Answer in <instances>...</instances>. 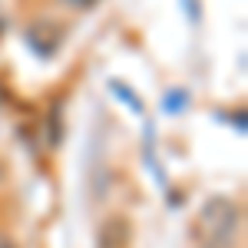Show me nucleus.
I'll list each match as a JSON object with an SVG mask.
<instances>
[{"instance_id": "1", "label": "nucleus", "mask_w": 248, "mask_h": 248, "mask_svg": "<svg viewBox=\"0 0 248 248\" xmlns=\"http://www.w3.org/2000/svg\"><path fill=\"white\" fill-rule=\"evenodd\" d=\"M242 229V209L225 195L209 199L195 215V238L199 248H232Z\"/></svg>"}, {"instance_id": "2", "label": "nucleus", "mask_w": 248, "mask_h": 248, "mask_svg": "<svg viewBox=\"0 0 248 248\" xmlns=\"http://www.w3.org/2000/svg\"><path fill=\"white\" fill-rule=\"evenodd\" d=\"M23 37H27V43L33 46V53L37 57H57L60 46H63V37H66V30L60 27L57 20H30L27 23V30H23Z\"/></svg>"}, {"instance_id": "3", "label": "nucleus", "mask_w": 248, "mask_h": 248, "mask_svg": "<svg viewBox=\"0 0 248 248\" xmlns=\"http://www.w3.org/2000/svg\"><path fill=\"white\" fill-rule=\"evenodd\" d=\"M133 242V222L126 215H109L96 229V248H129Z\"/></svg>"}, {"instance_id": "4", "label": "nucleus", "mask_w": 248, "mask_h": 248, "mask_svg": "<svg viewBox=\"0 0 248 248\" xmlns=\"http://www.w3.org/2000/svg\"><path fill=\"white\" fill-rule=\"evenodd\" d=\"M60 3H66L70 10H93L99 0H60Z\"/></svg>"}, {"instance_id": "5", "label": "nucleus", "mask_w": 248, "mask_h": 248, "mask_svg": "<svg viewBox=\"0 0 248 248\" xmlns=\"http://www.w3.org/2000/svg\"><path fill=\"white\" fill-rule=\"evenodd\" d=\"M0 248H17V242H14V238H10L3 229H0Z\"/></svg>"}, {"instance_id": "6", "label": "nucleus", "mask_w": 248, "mask_h": 248, "mask_svg": "<svg viewBox=\"0 0 248 248\" xmlns=\"http://www.w3.org/2000/svg\"><path fill=\"white\" fill-rule=\"evenodd\" d=\"M3 175H7V166H3V162H0V182H3Z\"/></svg>"}]
</instances>
